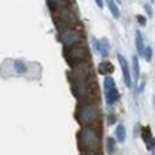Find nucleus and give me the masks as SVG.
<instances>
[{
	"mask_svg": "<svg viewBox=\"0 0 155 155\" xmlns=\"http://www.w3.org/2000/svg\"><path fill=\"white\" fill-rule=\"evenodd\" d=\"M71 87L73 93L77 98H87L94 88V80L91 77V70L87 63H83L80 66L73 68L71 74Z\"/></svg>",
	"mask_w": 155,
	"mask_h": 155,
	"instance_id": "obj_1",
	"label": "nucleus"
},
{
	"mask_svg": "<svg viewBox=\"0 0 155 155\" xmlns=\"http://www.w3.org/2000/svg\"><path fill=\"white\" fill-rule=\"evenodd\" d=\"M78 148L83 152H97L100 148V135L93 127H83L77 135Z\"/></svg>",
	"mask_w": 155,
	"mask_h": 155,
	"instance_id": "obj_2",
	"label": "nucleus"
},
{
	"mask_svg": "<svg viewBox=\"0 0 155 155\" xmlns=\"http://www.w3.org/2000/svg\"><path fill=\"white\" fill-rule=\"evenodd\" d=\"M75 115H77V121L80 122L83 127H93L100 117V111L98 107L94 103L84 101L78 105Z\"/></svg>",
	"mask_w": 155,
	"mask_h": 155,
	"instance_id": "obj_3",
	"label": "nucleus"
},
{
	"mask_svg": "<svg viewBox=\"0 0 155 155\" xmlns=\"http://www.w3.org/2000/svg\"><path fill=\"white\" fill-rule=\"evenodd\" d=\"M64 58L68 63V66L74 68V67L80 66L83 63H87V60H88V51H87L84 44L78 43L75 46L64 48Z\"/></svg>",
	"mask_w": 155,
	"mask_h": 155,
	"instance_id": "obj_4",
	"label": "nucleus"
},
{
	"mask_svg": "<svg viewBox=\"0 0 155 155\" xmlns=\"http://www.w3.org/2000/svg\"><path fill=\"white\" fill-rule=\"evenodd\" d=\"M83 40V36L78 30H75L73 27H68V28H64L60 31V41L66 46V47H71V46H75L81 43Z\"/></svg>",
	"mask_w": 155,
	"mask_h": 155,
	"instance_id": "obj_5",
	"label": "nucleus"
},
{
	"mask_svg": "<svg viewBox=\"0 0 155 155\" xmlns=\"http://www.w3.org/2000/svg\"><path fill=\"white\" fill-rule=\"evenodd\" d=\"M117 60L120 61V66H121V70H122V75H124V83L127 85L128 88H131V73H130V67H128V63L125 60V57L122 54H117Z\"/></svg>",
	"mask_w": 155,
	"mask_h": 155,
	"instance_id": "obj_6",
	"label": "nucleus"
},
{
	"mask_svg": "<svg viewBox=\"0 0 155 155\" xmlns=\"http://www.w3.org/2000/svg\"><path fill=\"white\" fill-rule=\"evenodd\" d=\"M93 43H94L97 51H98L103 57H107L108 54H110V43H108L107 38H101V40L93 38Z\"/></svg>",
	"mask_w": 155,
	"mask_h": 155,
	"instance_id": "obj_7",
	"label": "nucleus"
},
{
	"mask_svg": "<svg viewBox=\"0 0 155 155\" xmlns=\"http://www.w3.org/2000/svg\"><path fill=\"white\" fill-rule=\"evenodd\" d=\"M141 137H142V141L145 142V145L148 150H152L155 148V138L151 134L150 127H142L141 128Z\"/></svg>",
	"mask_w": 155,
	"mask_h": 155,
	"instance_id": "obj_8",
	"label": "nucleus"
},
{
	"mask_svg": "<svg viewBox=\"0 0 155 155\" xmlns=\"http://www.w3.org/2000/svg\"><path fill=\"white\" fill-rule=\"evenodd\" d=\"M47 5H48V9L51 10L53 13H56L58 10L68 9L70 0H47Z\"/></svg>",
	"mask_w": 155,
	"mask_h": 155,
	"instance_id": "obj_9",
	"label": "nucleus"
},
{
	"mask_svg": "<svg viewBox=\"0 0 155 155\" xmlns=\"http://www.w3.org/2000/svg\"><path fill=\"white\" fill-rule=\"evenodd\" d=\"M105 100H107V103L110 104V105L114 103H117L118 100H120V93H118L117 87H114V88L105 91Z\"/></svg>",
	"mask_w": 155,
	"mask_h": 155,
	"instance_id": "obj_10",
	"label": "nucleus"
},
{
	"mask_svg": "<svg viewBox=\"0 0 155 155\" xmlns=\"http://www.w3.org/2000/svg\"><path fill=\"white\" fill-rule=\"evenodd\" d=\"M114 71V66L110 63V61H101L98 64V73L107 77L108 74H111Z\"/></svg>",
	"mask_w": 155,
	"mask_h": 155,
	"instance_id": "obj_11",
	"label": "nucleus"
},
{
	"mask_svg": "<svg viewBox=\"0 0 155 155\" xmlns=\"http://www.w3.org/2000/svg\"><path fill=\"white\" fill-rule=\"evenodd\" d=\"M135 46H137V51L140 56L144 54V50H145V44H144V38H142V34L140 30L135 31Z\"/></svg>",
	"mask_w": 155,
	"mask_h": 155,
	"instance_id": "obj_12",
	"label": "nucleus"
},
{
	"mask_svg": "<svg viewBox=\"0 0 155 155\" xmlns=\"http://www.w3.org/2000/svg\"><path fill=\"white\" fill-rule=\"evenodd\" d=\"M115 138H117L118 142H124L127 138V131H125V127L122 124H118L117 128H115Z\"/></svg>",
	"mask_w": 155,
	"mask_h": 155,
	"instance_id": "obj_13",
	"label": "nucleus"
},
{
	"mask_svg": "<svg viewBox=\"0 0 155 155\" xmlns=\"http://www.w3.org/2000/svg\"><path fill=\"white\" fill-rule=\"evenodd\" d=\"M105 150H107L108 155L115 154V151H117V142H115V140H114L113 137H108L107 138V142H105Z\"/></svg>",
	"mask_w": 155,
	"mask_h": 155,
	"instance_id": "obj_14",
	"label": "nucleus"
},
{
	"mask_svg": "<svg viewBox=\"0 0 155 155\" xmlns=\"http://www.w3.org/2000/svg\"><path fill=\"white\" fill-rule=\"evenodd\" d=\"M13 67H14V71L17 74H24L27 71V64L24 63L23 60H16L13 63Z\"/></svg>",
	"mask_w": 155,
	"mask_h": 155,
	"instance_id": "obj_15",
	"label": "nucleus"
},
{
	"mask_svg": "<svg viewBox=\"0 0 155 155\" xmlns=\"http://www.w3.org/2000/svg\"><path fill=\"white\" fill-rule=\"evenodd\" d=\"M132 77H134V81L140 80V63L137 56L132 57Z\"/></svg>",
	"mask_w": 155,
	"mask_h": 155,
	"instance_id": "obj_16",
	"label": "nucleus"
},
{
	"mask_svg": "<svg viewBox=\"0 0 155 155\" xmlns=\"http://www.w3.org/2000/svg\"><path fill=\"white\" fill-rule=\"evenodd\" d=\"M107 5H108V9H110V12H111V14H113L114 19H120V9H118L117 3L114 2V0H107Z\"/></svg>",
	"mask_w": 155,
	"mask_h": 155,
	"instance_id": "obj_17",
	"label": "nucleus"
},
{
	"mask_svg": "<svg viewBox=\"0 0 155 155\" xmlns=\"http://www.w3.org/2000/svg\"><path fill=\"white\" fill-rule=\"evenodd\" d=\"M115 87V81H114L113 77H110L107 75L105 78H104V91H108V90H111Z\"/></svg>",
	"mask_w": 155,
	"mask_h": 155,
	"instance_id": "obj_18",
	"label": "nucleus"
},
{
	"mask_svg": "<svg viewBox=\"0 0 155 155\" xmlns=\"http://www.w3.org/2000/svg\"><path fill=\"white\" fill-rule=\"evenodd\" d=\"M142 56L145 57L147 61H151L152 60V48L151 47H145V50H144V54Z\"/></svg>",
	"mask_w": 155,
	"mask_h": 155,
	"instance_id": "obj_19",
	"label": "nucleus"
},
{
	"mask_svg": "<svg viewBox=\"0 0 155 155\" xmlns=\"http://www.w3.org/2000/svg\"><path fill=\"white\" fill-rule=\"evenodd\" d=\"M137 21L141 24V26H145L147 24V19L144 17V16H141V14H138V16H137Z\"/></svg>",
	"mask_w": 155,
	"mask_h": 155,
	"instance_id": "obj_20",
	"label": "nucleus"
},
{
	"mask_svg": "<svg viewBox=\"0 0 155 155\" xmlns=\"http://www.w3.org/2000/svg\"><path fill=\"white\" fill-rule=\"evenodd\" d=\"M144 7H145L147 10V13H148V16H152V10H151V7L148 5H144Z\"/></svg>",
	"mask_w": 155,
	"mask_h": 155,
	"instance_id": "obj_21",
	"label": "nucleus"
},
{
	"mask_svg": "<svg viewBox=\"0 0 155 155\" xmlns=\"http://www.w3.org/2000/svg\"><path fill=\"white\" fill-rule=\"evenodd\" d=\"M114 122H115V117H114V115H110V117H108V124H114Z\"/></svg>",
	"mask_w": 155,
	"mask_h": 155,
	"instance_id": "obj_22",
	"label": "nucleus"
},
{
	"mask_svg": "<svg viewBox=\"0 0 155 155\" xmlns=\"http://www.w3.org/2000/svg\"><path fill=\"white\" fill-rule=\"evenodd\" d=\"M95 3L98 7H104V0H95Z\"/></svg>",
	"mask_w": 155,
	"mask_h": 155,
	"instance_id": "obj_23",
	"label": "nucleus"
},
{
	"mask_svg": "<svg viewBox=\"0 0 155 155\" xmlns=\"http://www.w3.org/2000/svg\"><path fill=\"white\" fill-rule=\"evenodd\" d=\"M81 155H98L97 152H83Z\"/></svg>",
	"mask_w": 155,
	"mask_h": 155,
	"instance_id": "obj_24",
	"label": "nucleus"
},
{
	"mask_svg": "<svg viewBox=\"0 0 155 155\" xmlns=\"http://www.w3.org/2000/svg\"><path fill=\"white\" fill-rule=\"evenodd\" d=\"M144 87H145V83H144V81H142V84L140 85V91H144Z\"/></svg>",
	"mask_w": 155,
	"mask_h": 155,
	"instance_id": "obj_25",
	"label": "nucleus"
},
{
	"mask_svg": "<svg viewBox=\"0 0 155 155\" xmlns=\"http://www.w3.org/2000/svg\"><path fill=\"white\" fill-rule=\"evenodd\" d=\"M151 155H155V148H152V150H151Z\"/></svg>",
	"mask_w": 155,
	"mask_h": 155,
	"instance_id": "obj_26",
	"label": "nucleus"
},
{
	"mask_svg": "<svg viewBox=\"0 0 155 155\" xmlns=\"http://www.w3.org/2000/svg\"><path fill=\"white\" fill-rule=\"evenodd\" d=\"M152 104H154V108H155V97L152 98Z\"/></svg>",
	"mask_w": 155,
	"mask_h": 155,
	"instance_id": "obj_27",
	"label": "nucleus"
},
{
	"mask_svg": "<svg viewBox=\"0 0 155 155\" xmlns=\"http://www.w3.org/2000/svg\"><path fill=\"white\" fill-rule=\"evenodd\" d=\"M151 2H152V3H154V0H151Z\"/></svg>",
	"mask_w": 155,
	"mask_h": 155,
	"instance_id": "obj_28",
	"label": "nucleus"
},
{
	"mask_svg": "<svg viewBox=\"0 0 155 155\" xmlns=\"http://www.w3.org/2000/svg\"><path fill=\"white\" fill-rule=\"evenodd\" d=\"M118 2H120V0H118Z\"/></svg>",
	"mask_w": 155,
	"mask_h": 155,
	"instance_id": "obj_29",
	"label": "nucleus"
}]
</instances>
